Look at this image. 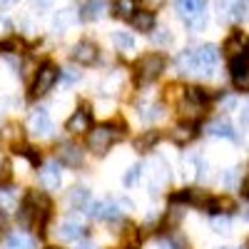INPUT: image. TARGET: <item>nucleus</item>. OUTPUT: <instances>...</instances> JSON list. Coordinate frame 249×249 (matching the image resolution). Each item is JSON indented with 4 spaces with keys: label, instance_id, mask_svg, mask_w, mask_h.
Returning a JSON list of instances; mask_svg holds the SVG:
<instances>
[{
    "label": "nucleus",
    "instance_id": "41",
    "mask_svg": "<svg viewBox=\"0 0 249 249\" xmlns=\"http://www.w3.org/2000/svg\"><path fill=\"white\" fill-rule=\"evenodd\" d=\"M77 249H97V247H95V244H92V242H82V244H80V247H77Z\"/></svg>",
    "mask_w": 249,
    "mask_h": 249
},
{
    "label": "nucleus",
    "instance_id": "15",
    "mask_svg": "<svg viewBox=\"0 0 249 249\" xmlns=\"http://www.w3.org/2000/svg\"><path fill=\"white\" fill-rule=\"evenodd\" d=\"M105 10H107L105 0H85V3L80 5L77 15H80V20H88V23H92V20H100L102 15H105Z\"/></svg>",
    "mask_w": 249,
    "mask_h": 249
},
{
    "label": "nucleus",
    "instance_id": "40",
    "mask_svg": "<svg viewBox=\"0 0 249 249\" xmlns=\"http://www.w3.org/2000/svg\"><path fill=\"white\" fill-rule=\"evenodd\" d=\"M13 5H18V0H0V10H8Z\"/></svg>",
    "mask_w": 249,
    "mask_h": 249
},
{
    "label": "nucleus",
    "instance_id": "17",
    "mask_svg": "<svg viewBox=\"0 0 249 249\" xmlns=\"http://www.w3.org/2000/svg\"><path fill=\"white\" fill-rule=\"evenodd\" d=\"M204 132L207 135H212V137H224V140H237L234 135V127L227 120H212V122H207L204 124Z\"/></svg>",
    "mask_w": 249,
    "mask_h": 249
},
{
    "label": "nucleus",
    "instance_id": "23",
    "mask_svg": "<svg viewBox=\"0 0 249 249\" xmlns=\"http://www.w3.org/2000/svg\"><path fill=\"white\" fill-rule=\"evenodd\" d=\"M112 13L120 20H132V15L137 13V0H115Z\"/></svg>",
    "mask_w": 249,
    "mask_h": 249
},
{
    "label": "nucleus",
    "instance_id": "43",
    "mask_svg": "<svg viewBox=\"0 0 249 249\" xmlns=\"http://www.w3.org/2000/svg\"><path fill=\"white\" fill-rule=\"evenodd\" d=\"M242 187H244V192H247V197H249V175H247V179H244V184H242Z\"/></svg>",
    "mask_w": 249,
    "mask_h": 249
},
{
    "label": "nucleus",
    "instance_id": "27",
    "mask_svg": "<svg viewBox=\"0 0 249 249\" xmlns=\"http://www.w3.org/2000/svg\"><path fill=\"white\" fill-rule=\"evenodd\" d=\"M187 100H190L192 105H204V102L210 100V92H207L204 88L192 85V88H187Z\"/></svg>",
    "mask_w": 249,
    "mask_h": 249
},
{
    "label": "nucleus",
    "instance_id": "16",
    "mask_svg": "<svg viewBox=\"0 0 249 249\" xmlns=\"http://www.w3.org/2000/svg\"><path fill=\"white\" fill-rule=\"evenodd\" d=\"M167 182H170V170H167V164H164V160H155V164H152L150 195H157L162 187H167Z\"/></svg>",
    "mask_w": 249,
    "mask_h": 249
},
{
    "label": "nucleus",
    "instance_id": "5",
    "mask_svg": "<svg viewBox=\"0 0 249 249\" xmlns=\"http://www.w3.org/2000/svg\"><path fill=\"white\" fill-rule=\"evenodd\" d=\"M175 8H177V15L192 30H199L204 25V0H177Z\"/></svg>",
    "mask_w": 249,
    "mask_h": 249
},
{
    "label": "nucleus",
    "instance_id": "6",
    "mask_svg": "<svg viewBox=\"0 0 249 249\" xmlns=\"http://www.w3.org/2000/svg\"><path fill=\"white\" fill-rule=\"evenodd\" d=\"M28 135L35 140H45L53 135V120L45 107H35L28 117Z\"/></svg>",
    "mask_w": 249,
    "mask_h": 249
},
{
    "label": "nucleus",
    "instance_id": "31",
    "mask_svg": "<svg viewBox=\"0 0 249 249\" xmlns=\"http://www.w3.org/2000/svg\"><path fill=\"white\" fill-rule=\"evenodd\" d=\"M18 137H23V132H20L18 124H8V127L0 132V140H5V142H15Z\"/></svg>",
    "mask_w": 249,
    "mask_h": 249
},
{
    "label": "nucleus",
    "instance_id": "39",
    "mask_svg": "<svg viewBox=\"0 0 249 249\" xmlns=\"http://www.w3.org/2000/svg\"><path fill=\"white\" fill-rule=\"evenodd\" d=\"M239 122L244 124V127H249V102L242 107V112H239Z\"/></svg>",
    "mask_w": 249,
    "mask_h": 249
},
{
    "label": "nucleus",
    "instance_id": "26",
    "mask_svg": "<svg viewBox=\"0 0 249 249\" xmlns=\"http://www.w3.org/2000/svg\"><path fill=\"white\" fill-rule=\"evenodd\" d=\"M80 82V70L77 68H65V70H60V85L62 88H72Z\"/></svg>",
    "mask_w": 249,
    "mask_h": 249
},
{
    "label": "nucleus",
    "instance_id": "11",
    "mask_svg": "<svg viewBox=\"0 0 249 249\" xmlns=\"http://www.w3.org/2000/svg\"><path fill=\"white\" fill-rule=\"evenodd\" d=\"M65 130H68L70 135H85V132H90V130H92V112H90L88 107H77V110L68 117Z\"/></svg>",
    "mask_w": 249,
    "mask_h": 249
},
{
    "label": "nucleus",
    "instance_id": "20",
    "mask_svg": "<svg viewBox=\"0 0 249 249\" xmlns=\"http://www.w3.org/2000/svg\"><path fill=\"white\" fill-rule=\"evenodd\" d=\"M37 247V239L25 234V232H15L5 239V247L3 249H35Z\"/></svg>",
    "mask_w": 249,
    "mask_h": 249
},
{
    "label": "nucleus",
    "instance_id": "7",
    "mask_svg": "<svg viewBox=\"0 0 249 249\" xmlns=\"http://www.w3.org/2000/svg\"><path fill=\"white\" fill-rule=\"evenodd\" d=\"M230 75L239 92H249V53L230 57Z\"/></svg>",
    "mask_w": 249,
    "mask_h": 249
},
{
    "label": "nucleus",
    "instance_id": "4",
    "mask_svg": "<svg viewBox=\"0 0 249 249\" xmlns=\"http://www.w3.org/2000/svg\"><path fill=\"white\" fill-rule=\"evenodd\" d=\"M60 80V68H55L53 62H45V65H40L37 72H35V80H33V88H30V95L33 97H40V95H48L55 82Z\"/></svg>",
    "mask_w": 249,
    "mask_h": 249
},
{
    "label": "nucleus",
    "instance_id": "18",
    "mask_svg": "<svg viewBox=\"0 0 249 249\" xmlns=\"http://www.w3.org/2000/svg\"><path fill=\"white\" fill-rule=\"evenodd\" d=\"M224 50H227V55L230 57H237V55H242V53H249V40H247V35L244 33H234V35H230L227 37V43H224Z\"/></svg>",
    "mask_w": 249,
    "mask_h": 249
},
{
    "label": "nucleus",
    "instance_id": "24",
    "mask_svg": "<svg viewBox=\"0 0 249 249\" xmlns=\"http://www.w3.org/2000/svg\"><path fill=\"white\" fill-rule=\"evenodd\" d=\"M172 142L175 144H187V142H192L197 137V130H195V124H179V127L172 130Z\"/></svg>",
    "mask_w": 249,
    "mask_h": 249
},
{
    "label": "nucleus",
    "instance_id": "30",
    "mask_svg": "<svg viewBox=\"0 0 249 249\" xmlns=\"http://www.w3.org/2000/svg\"><path fill=\"white\" fill-rule=\"evenodd\" d=\"M157 132H147V135H144V137H137V142H135V147L137 150H150L152 147V144L157 142Z\"/></svg>",
    "mask_w": 249,
    "mask_h": 249
},
{
    "label": "nucleus",
    "instance_id": "14",
    "mask_svg": "<svg viewBox=\"0 0 249 249\" xmlns=\"http://www.w3.org/2000/svg\"><path fill=\"white\" fill-rule=\"evenodd\" d=\"M77 20H80V15H77L75 8H62L53 18V30L55 33H68V30H72L77 25Z\"/></svg>",
    "mask_w": 249,
    "mask_h": 249
},
{
    "label": "nucleus",
    "instance_id": "2",
    "mask_svg": "<svg viewBox=\"0 0 249 249\" xmlns=\"http://www.w3.org/2000/svg\"><path fill=\"white\" fill-rule=\"evenodd\" d=\"M124 137V130L115 122H105V124H97L88 132V150L95 155H105L117 140Z\"/></svg>",
    "mask_w": 249,
    "mask_h": 249
},
{
    "label": "nucleus",
    "instance_id": "9",
    "mask_svg": "<svg viewBox=\"0 0 249 249\" xmlns=\"http://www.w3.org/2000/svg\"><path fill=\"white\" fill-rule=\"evenodd\" d=\"M162 70H164V60H162L157 53L144 55V57H140V62H137V77H140L142 82H152L155 77L162 75Z\"/></svg>",
    "mask_w": 249,
    "mask_h": 249
},
{
    "label": "nucleus",
    "instance_id": "32",
    "mask_svg": "<svg viewBox=\"0 0 249 249\" xmlns=\"http://www.w3.org/2000/svg\"><path fill=\"white\" fill-rule=\"evenodd\" d=\"M230 224H232L230 217H224V214H219V217L214 214L212 217V230L214 232H230Z\"/></svg>",
    "mask_w": 249,
    "mask_h": 249
},
{
    "label": "nucleus",
    "instance_id": "35",
    "mask_svg": "<svg viewBox=\"0 0 249 249\" xmlns=\"http://www.w3.org/2000/svg\"><path fill=\"white\" fill-rule=\"evenodd\" d=\"M155 249H179V247H177V242H172V239H167V237H160V239L155 242Z\"/></svg>",
    "mask_w": 249,
    "mask_h": 249
},
{
    "label": "nucleus",
    "instance_id": "33",
    "mask_svg": "<svg viewBox=\"0 0 249 249\" xmlns=\"http://www.w3.org/2000/svg\"><path fill=\"white\" fill-rule=\"evenodd\" d=\"M140 177H142V164H132V167H130V172L124 175V184H127V187H132V184H135Z\"/></svg>",
    "mask_w": 249,
    "mask_h": 249
},
{
    "label": "nucleus",
    "instance_id": "44",
    "mask_svg": "<svg viewBox=\"0 0 249 249\" xmlns=\"http://www.w3.org/2000/svg\"><path fill=\"white\" fill-rule=\"evenodd\" d=\"M37 3H40V5H48V3H50V0H37Z\"/></svg>",
    "mask_w": 249,
    "mask_h": 249
},
{
    "label": "nucleus",
    "instance_id": "25",
    "mask_svg": "<svg viewBox=\"0 0 249 249\" xmlns=\"http://www.w3.org/2000/svg\"><path fill=\"white\" fill-rule=\"evenodd\" d=\"M112 43H115V48H117L122 55H130V53L135 50V37H132L130 33H115V35H112Z\"/></svg>",
    "mask_w": 249,
    "mask_h": 249
},
{
    "label": "nucleus",
    "instance_id": "3",
    "mask_svg": "<svg viewBox=\"0 0 249 249\" xmlns=\"http://www.w3.org/2000/svg\"><path fill=\"white\" fill-rule=\"evenodd\" d=\"M217 18L222 23H244L249 18V0H217Z\"/></svg>",
    "mask_w": 249,
    "mask_h": 249
},
{
    "label": "nucleus",
    "instance_id": "13",
    "mask_svg": "<svg viewBox=\"0 0 249 249\" xmlns=\"http://www.w3.org/2000/svg\"><path fill=\"white\" fill-rule=\"evenodd\" d=\"M82 160H85V152H82L77 144L72 142H62L57 147V162L60 164H68V167H80Z\"/></svg>",
    "mask_w": 249,
    "mask_h": 249
},
{
    "label": "nucleus",
    "instance_id": "8",
    "mask_svg": "<svg viewBox=\"0 0 249 249\" xmlns=\"http://www.w3.org/2000/svg\"><path fill=\"white\" fill-rule=\"evenodd\" d=\"M60 167L62 164L57 160H50V162L37 167V179H40V184H43V190H48V192L60 190V184H62V170Z\"/></svg>",
    "mask_w": 249,
    "mask_h": 249
},
{
    "label": "nucleus",
    "instance_id": "22",
    "mask_svg": "<svg viewBox=\"0 0 249 249\" xmlns=\"http://www.w3.org/2000/svg\"><path fill=\"white\" fill-rule=\"evenodd\" d=\"M132 28L140 33H152L155 30V15L150 10H137L132 15Z\"/></svg>",
    "mask_w": 249,
    "mask_h": 249
},
{
    "label": "nucleus",
    "instance_id": "38",
    "mask_svg": "<svg viewBox=\"0 0 249 249\" xmlns=\"http://www.w3.org/2000/svg\"><path fill=\"white\" fill-rule=\"evenodd\" d=\"M10 28H13L10 20L8 18H0V37H8L10 35Z\"/></svg>",
    "mask_w": 249,
    "mask_h": 249
},
{
    "label": "nucleus",
    "instance_id": "42",
    "mask_svg": "<svg viewBox=\"0 0 249 249\" xmlns=\"http://www.w3.org/2000/svg\"><path fill=\"white\" fill-rule=\"evenodd\" d=\"M3 115H5V100L0 97V120H3Z\"/></svg>",
    "mask_w": 249,
    "mask_h": 249
},
{
    "label": "nucleus",
    "instance_id": "29",
    "mask_svg": "<svg viewBox=\"0 0 249 249\" xmlns=\"http://www.w3.org/2000/svg\"><path fill=\"white\" fill-rule=\"evenodd\" d=\"M152 43L155 45H160V48H167L170 43H172V35L164 30V28H160L157 33H152Z\"/></svg>",
    "mask_w": 249,
    "mask_h": 249
},
{
    "label": "nucleus",
    "instance_id": "12",
    "mask_svg": "<svg viewBox=\"0 0 249 249\" xmlns=\"http://www.w3.org/2000/svg\"><path fill=\"white\" fill-rule=\"evenodd\" d=\"M85 224H82L77 217H65L60 222V227H57V237L62 239V242H75V239H82L85 237Z\"/></svg>",
    "mask_w": 249,
    "mask_h": 249
},
{
    "label": "nucleus",
    "instance_id": "36",
    "mask_svg": "<svg viewBox=\"0 0 249 249\" xmlns=\"http://www.w3.org/2000/svg\"><path fill=\"white\" fill-rule=\"evenodd\" d=\"M222 107L230 112V110H234L237 107V95H227V97H222Z\"/></svg>",
    "mask_w": 249,
    "mask_h": 249
},
{
    "label": "nucleus",
    "instance_id": "34",
    "mask_svg": "<svg viewBox=\"0 0 249 249\" xmlns=\"http://www.w3.org/2000/svg\"><path fill=\"white\" fill-rule=\"evenodd\" d=\"M102 90H105V92H115V90H120V75L112 72V75L107 77V82L102 85Z\"/></svg>",
    "mask_w": 249,
    "mask_h": 249
},
{
    "label": "nucleus",
    "instance_id": "28",
    "mask_svg": "<svg viewBox=\"0 0 249 249\" xmlns=\"http://www.w3.org/2000/svg\"><path fill=\"white\" fill-rule=\"evenodd\" d=\"M222 182H224V187H227V190H234V187L239 184V170H237V167H230V170L224 172Z\"/></svg>",
    "mask_w": 249,
    "mask_h": 249
},
{
    "label": "nucleus",
    "instance_id": "19",
    "mask_svg": "<svg viewBox=\"0 0 249 249\" xmlns=\"http://www.w3.org/2000/svg\"><path fill=\"white\" fill-rule=\"evenodd\" d=\"M90 190L88 187H72L70 195H68V204H70V210H88L90 207Z\"/></svg>",
    "mask_w": 249,
    "mask_h": 249
},
{
    "label": "nucleus",
    "instance_id": "37",
    "mask_svg": "<svg viewBox=\"0 0 249 249\" xmlns=\"http://www.w3.org/2000/svg\"><path fill=\"white\" fill-rule=\"evenodd\" d=\"M115 204H117V210H120V212H130V210H132V202H130L127 197H120Z\"/></svg>",
    "mask_w": 249,
    "mask_h": 249
},
{
    "label": "nucleus",
    "instance_id": "1",
    "mask_svg": "<svg viewBox=\"0 0 249 249\" xmlns=\"http://www.w3.org/2000/svg\"><path fill=\"white\" fill-rule=\"evenodd\" d=\"M219 60V50L214 45H199L187 48L177 55V70L182 75H197V77H212Z\"/></svg>",
    "mask_w": 249,
    "mask_h": 249
},
{
    "label": "nucleus",
    "instance_id": "21",
    "mask_svg": "<svg viewBox=\"0 0 249 249\" xmlns=\"http://www.w3.org/2000/svg\"><path fill=\"white\" fill-rule=\"evenodd\" d=\"M20 204V195H18V190L15 187H0V210L3 212H13L15 207Z\"/></svg>",
    "mask_w": 249,
    "mask_h": 249
},
{
    "label": "nucleus",
    "instance_id": "10",
    "mask_svg": "<svg viewBox=\"0 0 249 249\" xmlns=\"http://www.w3.org/2000/svg\"><path fill=\"white\" fill-rule=\"evenodd\" d=\"M70 55H72V62H77V65H82V68H90V65H95V62H97L100 50H97L95 43H90V40H80V43L72 45V53Z\"/></svg>",
    "mask_w": 249,
    "mask_h": 249
}]
</instances>
